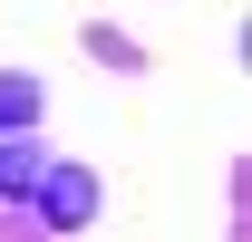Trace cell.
<instances>
[{"label": "cell", "mask_w": 252, "mask_h": 242, "mask_svg": "<svg viewBox=\"0 0 252 242\" xmlns=\"http://www.w3.org/2000/svg\"><path fill=\"white\" fill-rule=\"evenodd\" d=\"M39 213H49V223H88L97 213V175H78V165H39Z\"/></svg>", "instance_id": "obj_1"}, {"label": "cell", "mask_w": 252, "mask_h": 242, "mask_svg": "<svg viewBox=\"0 0 252 242\" xmlns=\"http://www.w3.org/2000/svg\"><path fill=\"white\" fill-rule=\"evenodd\" d=\"M20 126H39V88L30 78H0V136H20Z\"/></svg>", "instance_id": "obj_2"}, {"label": "cell", "mask_w": 252, "mask_h": 242, "mask_svg": "<svg viewBox=\"0 0 252 242\" xmlns=\"http://www.w3.org/2000/svg\"><path fill=\"white\" fill-rule=\"evenodd\" d=\"M30 184H39V155L10 136V146H0V194H30Z\"/></svg>", "instance_id": "obj_3"}]
</instances>
